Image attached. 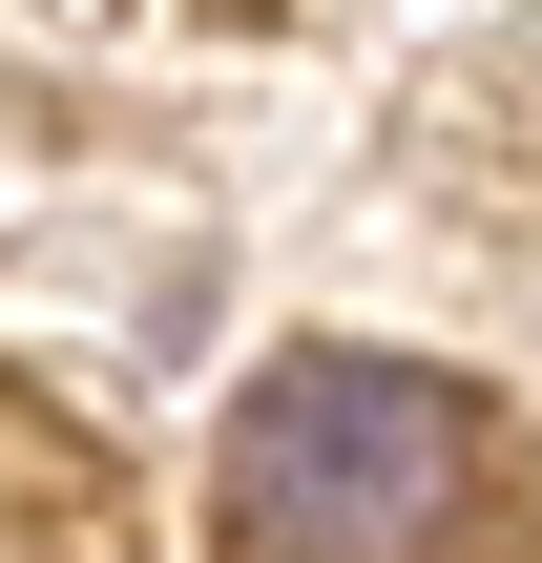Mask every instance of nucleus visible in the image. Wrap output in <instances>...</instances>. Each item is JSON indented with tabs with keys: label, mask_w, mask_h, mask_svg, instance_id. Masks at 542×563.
Listing matches in <instances>:
<instances>
[{
	"label": "nucleus",
	"mask_w": 542,
	"mask_h": 563,
	"mask_svg": "<svg viewBox=\"0 0 542 563\" xmlns=\"http://www.w3.org/2000/svg\"><path fill=\"white\" fill-rule=\"evenodd\" d=\"M209 501H230V563H439L480 501V397L418 355H272Z\"/></svg>",
	"instance_id": "1"
}]
</instances>
